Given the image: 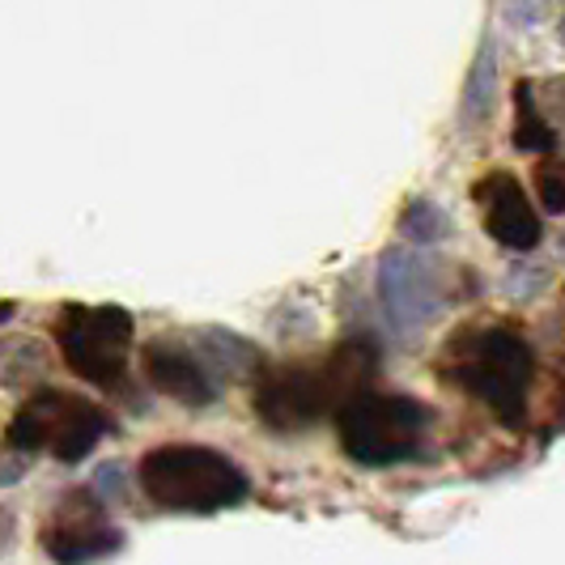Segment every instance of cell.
<instances>
[{
  "instance_id": "cell-8",
  "label": "cell",
  "mask_w": 565,
  "mask_h": 565,
  "mask_svg": "<svg viewBox=\"0 0 565 565\" xmlns=\"http://www.w3.org/2000/svg\"><path fill=\"white\" fill-rule=\"evenodd\" d=\"M124 544L119 527L107 523L103 502L89 489L64 493L52 510V519L43 523V548L56 562H89V557H107Z\"/></svg>"
},
{
  "instance_id": "cell-14",
  "label": "cell",
  "mask_w": 565,
  "mask_h": 565,
  "mask_svg": "<svg viewBox=\"0 0 565 565\" xmlns=\"http://www.w3.org/2000/svg\"><path fill=\"white\" fill-rule=\"evenodd\" d=\"M399 234L408 238V243H422V247H434V243H443L447 234H451V217H447V209H438L434 200H408L404 204V213H399Z\"/></svg>"
},
{
  "instance_id": "cell-17",
  "label": "cell",
  "mask_w": 565,
  "mask_h": 565,
  "mask_svg": "<svg viewBox=\"0 0 565 565\" xmlns=\"http://www.w3.org/2000/svg\"><path fill=\"white\" fill-rule=\"evenodd\" d=\"M557 34H562V43H565V13H562V26H557Z\"/></svg>"
},
{
  "instance_id": "cell-9",
  "label": "cell",
  "mask_w": 565,
  "mask_h": 565,
  "mask_svg": "<svg viewBox=\"0 0 565 565\" xmlns=\"http://www.w3.org/2000/svg\"><path fill=\"white\" fill-rule=\"evenodd\" d=\"M472 196L481 204V222L493 243H502L510 252H532L540 238H544L536 209H532V200L523 196V183L514 174L489 170L484 179H477Z\"/></svg>"
},
{
  "instance_id": "cell-10",
  "label": "cell",
  "mask_w": 565,
  "mask_h": 565,
  "mask_svg": "<svg viewBox=\"0 0 565 565\" xmlns=\"http://www.w3.org/2000/svg\"><path fill=\"white\" fill-rule=\"evenodd\" d=\"M141 366H145V379L162 392V396L179 399V404H188V408H209L213 399H217V379L204 370V362L196 358V349L192 344H183V340H170V337H158L145 344L141 353Z\"/></svg>"
},
{
  "instance_id": "cell-1",
  "label": "cell",
  "mask_w": 565,
  "mask_h": 565,
  "mask_svg": "<svg viewBox=\"0 0 565 565\" xmlns=\"http://www.w3.org/2000/svg\"><path fill=\"white\" fill-rule=\"evenodd\" d=\"M379 366L370 340H344L319 366L264 370L255 383V413L277 434H298L337 413L353 392H362Z\"/></svg>"
},
{
  "instance_id": "cell-4",
  "label": "cell",
  "mask_w": 565,
  "mask_h": 565,
  "mask_svg": "<svg viewBox=\"0 0 565 565\" xmlns=\"http://www.w3.org/2000/svg\"><path fill=\"white\" fill-rule=\"evenodd\" d=\"M434 413L399 392H353L337 408L340 447L362 468H392L422 451Z\"/></svg>"
},
{
  "instance_id": "cell-6",
  "label": "cell",
  "mask_w": 565,
  "mask_h": 565,
  "mask_svg": "<svg viewBox=\"0 0 565 565\" xmlns=\"http://www.w3.org/2000/svg\"><path fill=\"white\" fill-rule=\"evenodd\" d=\"M56 340L73 374L94 387H119L132 353V315L124 307H64Z\"/></svg>"
},
{
  "instance_id": "cell-5",
  "label": "cell",
  "mask_w": 565,
  "mask_h": 565,
  "mask_svg": "<svg viewBox=\"0 0 565 565\" xmlns=\"http://www.w3.org/2000/svg\"><path fill=\"white\" fill-rule=\"evenodd\" d=\"M111 434V417L82 396L68 392H34L9 422V447L18 455H56L77 463Z\"/></svg>"
},
{
  "instance_id": "cell-16",
  "label": "cell",
  "mask_w": 565,
  "mask_h": 565,
  "mask_svg": "<svg viewBox=\"0 0 565 565\" xmlns=\"http://www.w3.org/2000/svg\"><path fill=\"white\" fill-rule=\"evenodd\" d=\"M540 13H544V0H510L507 4V18L510 22H519V18H523V26H532Z\"/></svg>"
},
{
  "instance_id": "cell-12",
  "label": "cell",
  "mask_w": 565,
  "mask_h": 565,
  "mask_svg": "<svg viewBox=\"0 0 565 565\" xmlns=\"http://www.w3.org/2000/svg\"><path fill=\"white\" fill-rule=\"evenodd\" d=\"M493 89H498V47L484 34L481 52L472 60V73H468V85H463V98H459V115L468 128H481L493 115Z\"/></svg>"
},
{
  "instance_id": "cell-3",
  "label": "cell",
  "mask_w": 565,
  "mask_h": 565,
  "mask_svg": "<svg viewBox=\"0 0 565 565\" xmlns=\"http://www.w3.org/2000/svg\"><path fill=\"white\" fill-rule=\"evenodd\" d=\"M137 481L153 507L183 514H217L252 493L247 472L213 447H158L141 459Z\"/></svg>"
},
{
  "instance_id": "cell-11",
  "label": "cell",
  "mask_w": 565,
  "mask_h": 565,
  "mask_svg": "<svg viewBox=\"0 0 565 565\" xmlns=\"http://www.w3.org/2000/svg\"><path fill=\"white\" fill-rule=\"evenodd\" d=\"M192 349H196V358L204 362V370L217 379V387L234 383V379L259 374V349H255L252 340L226 332V328H204V332H196Z\"/></svg>"
},
{
  "instance_id": "cell-7",
  "label": "cell",
  "mask_w": 565,
  "mask_h": 565,
  "mask_svg": "<svg viewBox=\"0 0 565 565\" xmlns=\"http://www.w3.org/2000/svg\"><path fill=\"white\" fill-rule=\"evenodd\" d=\"M379 298L399 332H417L425 323H434L438 311L447 307V281H443L438 259H425L422 252H408V247L383 252Z\"/></svg>"
},
{
  "instance_id": "cell-2",
  "label": "cell",
  "mask_w": 565,
  "mask_h": 565,
  "mask_svg": "<svg viewBox=\"0 0 565 565\" xmlns=\"http://www.w3.org/2000/svg\"><path fill=\"white\" fill-rule=\"evenodd\" d=\"M443 379L463 387L472 399L510 429H523L527 422V392L536 379V353L514 328L484 323V328H463L459 337L447 340L443 358Z\"/></svg>"
},
{
  "instance_id": "cell-15",
  "label": "cell",
  "mask_w": 565,
  "mask_h": 565,
  "mask_svg": "<svg viewBox=\"0 0 565 565\" xmlns=\"http://www.w3.org/2000/svg\"><path fill=\"white\" fill-rule=\"evenodd\" d=\"M536 192L548 213H565V158H544L536 167Z\"/></svg>"
},
{
  "instance_id": "cell-13",
  "label": "cell",
  "mask_w": 565,
  "mask_h": 565,
  "mask_svg": "<svg viewBox=\"0 0 565 565\" xmlns=\"http://www.w3.org/2000/svg\"><path fill=\"white\" fill-rule=\"evenodd\" d=\"M514 149H523V153H548L553 149V128L540 111L532 82L514 85Z\"/></svg>"
}]
</instances>
